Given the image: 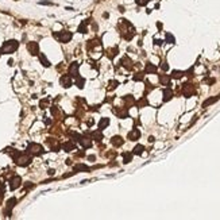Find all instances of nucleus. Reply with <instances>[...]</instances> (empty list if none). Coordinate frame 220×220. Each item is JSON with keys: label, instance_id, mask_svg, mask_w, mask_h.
I'll use <instances>...</instances> for the list:
<instances>
[{"label": "nucleus", "instance_id": "nucleus-27", "mask_svg": "<svg viewBox=\"0 0 220 220\" xmlns=\"http://www.w3.org/2000/svg\"><path fill=\"white\" fill-rule=\"evenodd\" d=\"M217 100H219V97H211V99H208V100H205L203 103V107H208L211 104H213V103H216Z\"/></svg>", "mask_w": 220, "mask_h": 220}, {"label": "nucleus", "instance_id": "nucleus-11", "mask_svg": "<svg viewBox=\"0 0 220 220\" xmlns=\"http://www.w3.org/2000/svg\"><path fill=\"white\" fill-rule=\"evenodd\" d=\"M78 64L77 62H72L70 64V66H69V73H70V76L72 77H77L78 76Z\"/></svg>", "mask_w": 220, "mask_h": 220}, {"label": "nucleus", "instance_id": "nucleus-8", "mask_svg": "<svg viewBox=\"0 0 220 220\" xmlns=\"http://www.w3.org/2000/svg\"><path fill=\"white\" fill-rule=\"evenodd\" d=\"M22 185V178L19 177V176H14L11 180H10V188L12 190H15V189H18Z\"/></svg>", "mask_w": 220, "mask_h": 220}, {"label": "nucleus", "instance_id": "nucleus-23", "mask_svg": "<svg viewBox=\"0 0 220 220\" xmlns=\"http://www.w3.org/2000/svg\"><path fill=\"white\" fill-rule=\"evenodd\" d=\"M159 83L162 84V85H169L170 83V77L168 74H162V76H159Z\"/></svg>", "mask_w": 220, "mask_h": 220}, {"label": "nucleus", "instance_id": "nucleus-22", "mask_svg": "<svg viewBox=\"0 0 220 220\" xmlns=\"http://www.w3.org/2000/svg\"><path fill=\"white\" fill-rule=\"evenodd\" d=\"M172 97H173L172 89H165V91H164V101H169Z\"/></svg>", "mask_w": 220, "mask_h": 220}, {"label": "nucleus", "instance_id": "nucleus-16", "mask_svg": "<svg viewBox=\"0 0 220 220\" xmlns=\"http://www.w3.org/2000/svg\"><path fill=\"white\" fill-rule=\"evenodd\" d=\"M124 103H126V108H130V107H132L137 101H135V99H134L131 95H128V96L124 97Z\"/></svg>", "mask_w": 220, "mask_h": 220}, {"label": "nucleus", "instance_id": "nucleus-37", "mask_svg": "<svg viewBox=\"0 0 220 220\" xmlns=\"http://www.w3.org/2000/svg\"><path fill=\"white\" fill-rule=\"evenodd\" d=\"M161 68H162L164 70H168V69H169V66H168V64H166V62H164V64L161 65Z\"/></svg>", "mask_w": 220, "mask_h": 220}, {"label": "nucleus", "instance_id": "nucleus-26", "mask_svg": "<svg viewBox=\"0 0 220 220\" xmlns=\"http://www.w3.org/2000/svg\"><path fill=\"white\" fill-rule=\"evenodd\" d=\"M84 84H85V80L83 77H80V76H77V77H76V85H77L80 89H83L84 88Z\"/></svg>", "mask_w": 220, "mask_h": 220}, {"label": "nucleus", "instance_id": "nucleus-7", "mask_svg": "<svg viewBox=\"0 0 220 220\" xmlns=\"http://www.w3.org/2000/svg\"><path fill=\"white\" fill-rule=\"evenodd\" d=\"M182 93L185 97H190L193 93H195V87L192 84H184L182 87Z\"/></svg>", "mask_w": 220, "mask_h": 220}, {"label": "nucleus", "instance_id": "nucleus-2", "mask_svg": "<svg viewBox=\"0 0 220 220\" xmlns=\"http://www.w3.org/2000/svg\"><path fill=\"white\" fill-rule=\"evenodd\" d=\"M119 27H123V31H122V33H123V37L127 39V41H130V39L134 37V34H135L132 24L130 23V22L124 20V19H122V22H120V24H119Z\"/></svg>", "mask_w": 220, "mask_h": 220}, {"label": "nucleus", "instance_id": "nucleus-38", "mask_svg": "<svg viewBox=\"0 0 220 220\" xmlns=\"http://www.w3.org/2000/svg\"><path fill=\"white\" fill-rule=\"evenodd\" d=\"M88 158H89V161H95L96 157H95V155H91V157H88Z\"/></svg>", "mask_w": 220, "mask_h": 220}, {"label": "nucleus", "instance_id": "nucleus-12", "mask_svg": "<svg viewBox=\"0 0 220 220\" xmlns=\"http://www.w3.org/2000/svg\"><path fill=\"white\" fill-rule=\"evenodd\" d=\"M141 138V131L137 128H134L131 132H128V139L130 141H137V139Z\"/></svg>", "mask_w": 220, "mask_h": 220}, {"label": "nucleus", "instance_id": "nucleus-14", "mask_svg": "<svg viewBox=\"0 0 220 220\" xmlns=\"http://www.w3.org/2000/svg\"><path fill=\"white\" fill-rule=\"evenodd\" d=\"M114 112L119 116L120 119H124V118H127V116H128V112H127L126 108H116V110H114Z\"/></svg>", "mask_w": 220, "mask_h": 220}, {"label": "nucleus", "instance_id": "nucleus-29", "mask_svg": "<svg viewBox=\"0 0 220 220\" xmlns=\"http://www.w3.org/2000/svg\"><path fill=\"white\" fill-rule=\"evenodd\" d=\"M146 72H147V73H155V72H157V66H154L153 64H147L146 65Z\"/></svg>", "mask_w": 220, "mask_h": 220}, {"label": "nucleus", "instance_id": "nucleus-21", "mask_svg": "<svg viewBox=\"0 0 220 220\" xmlns=\"http://www.w3.org/2000/svg\"><path fill=\"white\" fill-rule=\"evenodd\" d=\"M74 172H89V168L87 165H83V164H77L74 166Z\"/></svg>", "mask_w": 220, "mask_h": 220}, {"label": "nucleus", "instance_id": "nucleus-1", "mask_svg": "<svg viewBox=\"0 0 220 220\" xmlns=\"http://www.w3.org/2000/svg\"><path fill=\"white\" fill-rule=\"evenodd\" d=\"M18 47H19V42L15 41V39H11V41H7L3 43L2 49H0V53L2 54H12L14 51L18 50Z\"/></svg>", "mask_w": 220, "mask_h": 220}, {"label": "nucleus", "instance_id": "nucleus-40", "mask_svg": "<svg viewBox=\"0 0 220 220\" xmlns=\"http://www.w3.org/2000/svg\"><path fill=\"white\" fill-rule=\"evenodd\" d=\"M49 174H50V176H53V174H54V170L50 169V170H49Z\"/></svg>", "mask_w": 220, "mask_h": 220}, {"label": "nucleus", "instance_id": "nucleus-39", "mask_svg": "<svg viewBox=\"0 0 220 220\" xmlns=\"http://www.w3.org/2000/svg\"><path fill=\"white\" fill-rule=\"evenodd\" d=\"M84 155H85L84 151H80V153H78V157H84Z\"/></svg>", "mask_w": 220, "mask_h": 220}, {"label": "nucleus", "instance_id": "nucleus-13", "mask_svg": "<svg viewBox=\"0 0 220 220\" xmlns=\"http://www.w3.org/2000/svg\"><path fill=\"white\" fill-rule=\"evenodd\" d=\"M111 143H112V145H114L115 147H120V146H122L123 143H124V139H123L122 137H118V135H116V137H114V138L111 139Z\"/></svg>", "mask_w": 220, "mask_h": 220}, {"label": "nucleus", "instance_id": "nucleus-3", "mask_svg": "<svg viewBox=\"0 0 220 220\" xmlns=\"http://www.w3.org/2000/svg\"><path fill=\"white\" fill-rule=\"evenodd\" d=\"M14 159H15V164L18 165V166H29L30 164H31V155H29V153L27 154H18L14 157Z\"/></svg>", "mask_w": 220, "mask_h": 220}, {"label": "nucleus", "instance_id": "nucleus-36", "mask_svg": "<svg viewBox=\"0 0 220 220\" xmlns=\"http://www.w3.org/2000/svg\"><path fill=\"white\" fill-rule=\"evenodd\" d=\"M166 38H168V41H170V43H173L174 42V38L172 37V35H170V34H168V35H166Z\"/></svg>", "mask_w": 220, "mask_h": 220}, {"label": "nucleus", "instance_id": "nucleus-35", "mask_svg": "<svg viewBox=\"0 0 220 220\" xmlns=\"http://www.w3.org/2000/svg\"><path fill=\"white\" fill-rule=\"evenodd\" d=\"M39 105H41V108H46V105H47V100H42Z\"/></svg>", "mask_w": 220, "mask_h": 220}, {"label": "nucleus", "instance_id": "nucleus-9", "mask_svg": "<svg viewBox=\"0 0 220 220\" xmlns=\"http://www.w3.org/2000/svg\"><path fill=\"white\" fill-rule=\"evenodd\" d=\"M60 83H61V85L64 88H69V87H72V76L70 74H64L61 77V80H60Z\"/></svg>", "mask_w": 220, "mask_h": 220}, {"label": "nucleus", "instance_id": "nucleus-31", "mask_svg": "<svg viewBox=\"0 0 220 220\" xmlns=\"http://www.w3.org/2000/svg\"><path fill=\"white\" fill-rule=\"evenodd\" d=\"M172 76H173V78H181L182 76H184V72H181V70H174Z\"/></svg>", "mask_w": 220, "mask_h": 220}, {"label": "nucleus", "instance_id": "nucleus-28", "mask_svg": "<svg viewBox=\"0 0 220 220\" xmlns=\"http://www.w3.org/2000/svg\"><path fill=\"white\" fill-rule=\"evenodd\" d=\"M123 159H124V164L131 162V159H132V153H124V154H123Z\"/></svg>", "mask_w": 220, "mask_h": 220}, {"label": "nucleus", "instance_id": "nucleus-41", "mask_svg": "<svg viewBox=\"0 0 220 220\" xmlns=\"http://www.w3.org/2000/svg\"><path fill=\"white\" fill-rule=\"evenodd\" d=\"M2 199H3V193H0V204H2Z\"/></svg>", "mask_w": 220, "mask_h": 220}, {"label": "nucleus", "instance_id": "nucleus-33", "mask_svg": "<svg viewBox=\"0 0 220 220\" xmlns=\"http://www.w3.org/2000/svg\"><path fill=\"white\" fill-rule=\"evenodd\" d=\"M134 80H135V81H141V80H143V73H137L135 76H134Z\"/></svg>", "mask_w": 220, "mask_h": 220}, {"label": "nucleus", "instance_id": "nucleus-20", "mask_svg": "<svg viewBox=\"0 0 220 220\" xmlns=\"http://www.w3.org/2000/svg\"><path fill=\"white\" fill-rule=\"evenodd\" d=\"M110 126V119L108 118H103L100 122H99V130H104V128H107Z\"/></svg>", "mask_w": 220, "mask_h": 220}, {"label": "nucleus", "instance_id": "nucleus-25", "mask_svg": "<svg viewBox=\"0 0 220 220\" xmlns=\"http://www.w3.org/2000/svg\"><path fill=\"white\" fill-rule=\"evenodd\" d=\"M39 60H41V62H42L43 66H46V68H49V66H50V62H49V60L46 58V56L42 54V53L39 54Z\"/></svg>", "mask_w": 220, "mask_h": 220}, {"label": "nucleus", "instance_id": "nucleus-18", "mask_svg": "<svg viewBox=\"0 0 220 220\" xmlns=\"http://www.w3.org/2000/svg\"><path fill=\"white\" fill-rule=\"evenodd\" d=\"M92 139H93V141H96V142H101V139H103L101 130H96V131H93L92 132Z\"/></svg>", "mask_w": 220, "mask_h": 220}, {"label": "nucleus", "instance_id": "nucleus-24", "mask_svg": "<svg viewBox=\"0 0 220 220\" xmlns=\"http://www.w3.org/2000/svg\"><path fill=\"white\" fill-rule=\"evenodd\" d=\"M143 150H145V147H143L142 145H137L135 147H134V151H132V154H135V155H141Z\"/></svg>", "mask_w": 220, "mask_h": 220}, {"label": "nucleus", "instance_id": "nucleus-10", "mask_svg": "<svg viewBox=\"0 0 220 220\" xmlns=\"http://www.w3.org/2000/svg\"><path fill=\"white\" fill-rule=\"evenodd\" d=\"M92 141H93V139L89 138V137H81L78 142H80V145H81L84 149H89V147L92 146Z\"/></svg>", "mask_w": 220, "mask_h": 220}, {"label": "nucleus", "instance_id": "nucleus-19", "mask_svg": "<svg viewBox=\"0 0 220 220\" xmlns=\"http://www.w3.org/2000/svg\"><path fill=\"white\" fill-rule=\"evenodd\" d=\"M62 149H64L65 151H72V150H76V145H74V142L69 141V142H66V143L62 145Z\"/></svg>", "mask_w": 220, "mask_h": 220}, {"label": "nucleus", "instance_id": "nucleus-17", "mask_svg": "<svg viewBox=\"0 0 220 220\" xmlns=\"http://www.w3.org/2000/svg\"><path fill=\"white\" fill-rule=\"evenodd\" d=\"M120 64H122L126 69H131V68H132V61L130 60L128 57H123L122 61H120Z\"/></svg>", "mask_w": 220, "mask_h": 220}, {"label": "nucleus", "instance_id": "nucleus-42", "mask_svg": "<svg viewBox=\"0 0 220 220\" xmlns=\"http://www.w3.org/2000/svg\"><path fill=\"white\" fill-rule=\"evenodd\" d=\"M2 188H3V184H2V181H0V190H2Z\"/></svg>", "mask_w": 220, "mask_h": 220}, {"label": "nucleus", "instance_id": "nucleus-15", "mask_svg": "<svg viewBox=\"0 0 220 220\" xmlns=\"http://www.w3.org/2000/svg\"><path fill=\"white\" fill-rule=\"evenodd\" d=\"M15 204H16V199H15V197H11V199L7 201V209H6V212H7L8 215L11 213V209L15 207Z\"/></svg>", "mask_w": 220, "mask_h": 220}, {"label": "nucleus", "instance_id": "nucleus-4", "mask_svg": "<svg viewBox=\"0 0 220 220\" xmlns=\"http://www.w3.org/2000/svg\"><path fill=\"white\" fill-rule=\"evenodd\" d=\"M27 153L30 155H41L43 153V147L38 143H30L27 147Z\"/></svg>", "mask_w": 220, "mask_h": 220}, {"label": "nucleus", "instance_id": "nucleus-30", "mask_svg": "<svg viewBox=\"0 0 220 220\" xmlns=\"http://www.w3.org/2000/svg\"><path fill=\"white\" fill-rule=\"evenodd\" d=\"M87 23H88V20L84 22V23H81V24L78 26V33H81V34H85V33H87Z\"/></svg>", "mask_w": 220, "mask_h": 220}, {"label": "nucleus", "instance_id": "nucleus-5", "mask_svg": "<svg viewBox=\"0 0 220 220\" xmlns=\"http://www.w3.org/2000/svg\"><path fill=\"white\" fill-rule=\"evenodd\" d=\"M56 37H58V39H60V42H62V43H68L70 39H72V37H73V35H72V33L70 31H61L60 34H56Z\"/></svg>", "mask_w": 220, "mask_h": 220}, {"label": "nucleus", "instance_id": "nucleus-32", "mask_svg": "<svg viewBox=\"0 0 220 220\" xmlns=\"http://www.w3.org/2000/svg\"><path fill=\"white\" fill-rule=\"evenodd\" d=\"M137 104H138V107H146L147 104H149V103H147V99H141V100H138L137 101Z\"/></svg>", "mask_w": 220, "mask_h": 220}, {"label": "nucleus", "instance_id": "nucleus-6", "mask_svg": "<svg viewBox=\"0 0 220 220\" xmlns=\"http://www.w3.org/2000/svg\"><path fill=\"white\" fill-rule=\"evenodd\" d=\"M27 50L31 56H37L39 54V45L37 42H29L27 43Z\"/></svg>", "mask_w": 220, "mask_h": 220}, {"label": "nucleus", "instance_id": "nucleus-34", "mask_svg": "<svg viewBox=\"0 0 220 220\" xmlns=\"http://www.w3.org/2000/svg\"><path fill=\"white\" fill-rule=\"evenodd\" d=\"M135 2H137L138 6H146V4L149 3L150 0H135Z\"/></svg>", "mask_w": 220, "mask_h": 220}]
</instances>
